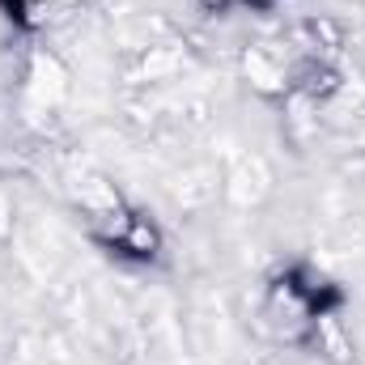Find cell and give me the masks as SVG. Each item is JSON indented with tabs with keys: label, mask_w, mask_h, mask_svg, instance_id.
Returning <instances> with one entry per match:
<instances>
[{
	"label": "cell",
	"mask_w": 365,
	"mask_h": 365,
	"mask_svg": "<svg viewBox=\"0 0 365 365\" xmlns=\"http://www.w3.org/2000/svg\"><path fill=\"white\" fill-rule=\"evenodd\" d=\"M336 306H340V293L327 276L293 264L268 280L259 297V327L276 344H306L319 336V323L336 314Z\"/></svg>",
	"instance_id": "cell-1"
},
{
	"label": "cell",
	"mask_w": 365,
	"mask_h": 365,
	"mask_svg": "<svg viewBox=\"0 0 365 365\" xmlns=\"http://www.w3.org/2000/svg\"><path fill=\"white\" fill-rule=\"evenodd\" d=\"M90 212V230L93 238L110 251V255H123V259H136V264H149L162 255V230L132 204L119 200V191H106L102 204H86Z\"/></svg>",
	"instance_id": "cell-2"
},
{
	"label": "cell",
	"mask_w": 365,
	"mask_h": 365,
	"mask_svg": "<svg viewBox=\"0 0 365 365\" xmlns=\"http://www.w3.org/2000/svg\"><path fill=\"white\" fill-rule=\"evenodd\" d=\"M77 4L81 0H0L4 17L17 21L21 30H43V26H51L60 17H68Z\"/></svg>",
	"instance_id": "cell-3"
},
{
	"label": "cell",
	"mask_w": 365,
	"mask_h": 365,
	"mask_svg": "<svg viewBox=\"0 0 365 365\" xmlns=\"http://www.w3.org/2000/svg\"><path fill=\"white\" fill-rule=\"evenodd\" d=\"M200 4H204L208 13H225V9H234L238 0H200Z\"/></svg>",
	"instance_id": "cell-4"
},
{
	"label": "cell",
	"mask_w": 365,
	"mask_h": 365,
	"mask_svg": "<svg viewBox=\"0 0 365 365\" xmlns=\"http://www.w3.org/2000/svg\"><path fill=\"white\" fill-rule=\"evenodd\" d=\"M238 4H251V9H272L276 0H238Z\"/></svg>",
	"instance_id": "cell-5"
}]
</instances>
